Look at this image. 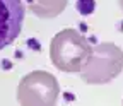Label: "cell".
I'll return each mask as SVG.
<instances>
[{
    "label": "cell",
    "mask_w": 123,
    "mask_h": 106,
    "mask_svg": "<svg viewBox=\"0 0 123 106\" xmlns=\"http://www.w3.org/2000/svg\"><path fill=\"white\" fill-rule=\"evenodd\" d=\"M91 55L89 41L75 29H63L53 36L50 44V58L53 65L67 74L80 72Z\"/></svg>",
    "instance_id": "obj_1"
},
{
    "label": "cell",
    "mask_w": 123,
    "mask_h": 106,
    "mask_svg": "<svg viewBox=\"0 0 123 106\" xmlns=\"http://www.w3.org/2000/svg\"><path fill=\"white\" fill-rule=\"evenodd\" d=\"M123 70V50L113 43L91 46V55L80 69V77L87 84H106Z\"/></svg>",
    "instance_id": "obj_2"
},
{
    "label": "cell",
    "mask_w": 123,
    "mask_h": 106,
    "mask_svg": "<svg viewBox=\"0 0 123 106\" xmlns=\"http://www.w3.org/2000/svg\"><path fill=\"white\" fill-rule=\"evenodd\" d=\"M58 94V81L50 72L36 70L21 81L17 99L22 106H55Z\"/></svg>",
    "instance_id": "obj_3"
},
{
    "label": "cell",
    "mask_w": 123,
    "mask_h": 106,
    "mask_svg": "<svg viewBox=\"0 0 123 106\" xmlns=\"http://www.w3.org/2000/svg\"><path fill=\"white\" fill-rule=\"evenodd\" d=\"M24 14L22 0H0V50L17 39L22 31Z\"/></svg>",
    "instance_id": "obj_4"
},
{
    "label": "cell",
    "mask_w": 123,
    "mask_h": 106,
    "mask_svg": "<svg viewBox=\"0 0 123 106\" xmlns=\"http://www.w3.org/2000/svg\"><path fill=\"white\" fill-rule=\"evenodd\" d=\"M29 10L41 19H53L63 12L67 0H26Z\"/></svg>",
    "instance_id": "obj_5"
},
{
    "label": "cell",
    "mask_w": 123,
    "mask_h": 106,
    "mask_svg": "<svg viewBox=\"0 0 123 106\" xmlns=\"http://www.w3.org/2000/svg\"><path fill=\"white\" fill-rule=\"evenodd\" d=\"M77 10H79L82 16H89V14L94 12L96 9V4H94V0H77Z\"/></svg>",
    "instance_id": "obj_6"
},
{
    "label": "cell",
    "mask_w": 123,
    "mask_h": 106,
    "mask_svg": "<svg viewBox=\"0 0 123 106\" xmlns=\"http://www.w3.org/2000/svg\"><path fill=\"white\" fill-rule=\"evenodd\" d=\"M118 4H120V7H121V10H123V0H118Z\"/></svg>",
    "instance_id": "obj_7"
}]
</instances>
